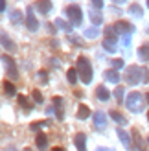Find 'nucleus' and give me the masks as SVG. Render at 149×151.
Returning a JSON list of instances; mask_svg holds the SVG:
<instances>
[{
  "instance_id": "obj_5",
  "label": "nucleus",
  "mask_w": 149,
  "mask_h": 151,
  "mask_svg": "<svg viewBox=\"0 0 149 151\" xmlns=\"http://www.w3.org/2000/svg\"><path fill=\"white\" fill-rule=\"evenodd\" d=\"M125 81H127L129 85H136V83L142 81V72H140V66H136V65L129 66V68L125 70Z\"/></svg>"
},
{
  "instance_id": "obj_43",
  "label": "nucleus",
  "mask_w": 149,
  "mask_h": 151,
  "mask_svg": "<svg viewBox=\"0 0 149 151\" xmlns=\"http://www.w3.org/2000/svg\"><path fill=\"white\" fill-rule=\"evenodd\" d=\"M4 151H17V147H13V146H9V147H6Z\"/></svg>"
},
{
  "instance_id": "obj_50",
  "label": "nucleus",
  "mask_w": 149,
  "mask_h": 151,
  "mask_svg": "<svg viewBox=\"0 0 149 151\" xmlns=\"http://www.w3.org/2000/svg\"><path fill=\"white\" fill-rule=\"evenodd\" d=\"M147 144H149V138H147Z\"/></svg>"
},
{
  "instance_id": "obj_17",
  "label": "nucleus",
  "mask_w": 149,
  "mask_h": 151,
  "mask_svg": "<svg viewBox=\"0 0 149 151\" xmlns=\"http://www.w3.org/2000/svg\"><path fill=\"white\" fill-rule=\"evenodd\" d=\"M103 78L107 81H110V83H118L120 81V74H118V70H114V68H109V70H105Z\"/></svg>"
},
{
  "instance_id": "obj_33",
  "label": "nucleus",
  "mask_w": 149,
  "mask_h": 151,
  "mask_svg": "<svg viewBox=\"0 0 149 151\" xmlns=\"http://www.w3.org/2000/svg\"><path fill=\"white\" fill-rule=\"evenodd\" d=\"M140 72H142V83H147L149 81V70L145 66H140Z\"/></svg>"
},
{
  "instance_id": "obj_48",
  "label": "nucleus",
  "mask_w": 149,
  "mask_h": 151,
  "mask_svg": "<svg viewBox=\"0 0 149 151\" xmlns=\"http://www.w3.org/2000/svg\"><path fill=\"white\" fill-rule=\"evenodd\" d=\"M147 7H149V0H147Z\"/></svg>"
},
{
  "instance_id": "obj_35",
  "label": "nucleus",
  "mask_w": 149,
  "mask_h": 151,
  "mask_svg": "<svg viewBox=\"0 0 149 151\" xmlns=\"http://www.w3.org/2000/svg\"><path fill=\"white\" fill-rule=\"evenodd\" d=\"M42 125H48V124H46V122H33L29 127H32V131H39Z\"/></svg>"
},
{
  "instance_id": "obj_34",
  "label": "nucleus",
  "mask_w": 149,
  "mask_h": 151,
  "mask_svg": "<svg viewBox=\"0 0 149 151\" xmlns=\"http://www.w3.org/2000/svg\"><path fill=\"white\" fill-rule=\"evenodd\" d=\"M37 78H39L41 83H46V81H48V74H46V70H41L39 74H37Z\"/></svg>"
},
{
  "instance_id": "obj_7",
  "label": "nucleus",
  "mask_w": 149,
  "mask_h": 151,
  "mask_svg": "<svg viewBox=\"0 0 149 151\" xmlns=\"http://www.w3.org/2000/svg\"><path fill=\"white\" fill-rule=\"evenodd\" d=\"M112 26H114L118 35H131L133 32H135V26H133L131 22H127V20H118Z\"/></svg>"
},
{
  "instance_id": "obj_23",
  "label": "nucleus",
  "mask_w": 149,
  "mask_h": 151,
  "mask_svg": "<svg viewBox=\"0 0 149 151\" xmlns=\"http://www.w3.org/2000/svg\"><path fill=\"white\" fill-rule=\"evenodd\" d=\"M46 146H48L46 134H44V133H39V134H37V147H39V149H46Z\"/></svg>"
},
{
  "instance_id": "obj_46",
  "label": "nucleus",
  "mask_w": 149,
  "mask_h": 151,
  "mask_svg": "<svg viewBox=\"0 0 149 151\" xmlns=\"http://www.w3.org/2000/svg\"><path fill=\"white\" fill-rule=\"evenodd\" d=\"M145 101H147V105H149V92L145 94Z\"/></svg>"
},
{
  "instance_id": "obj_36",
  "label": "nucleus",
  "mask_w": 149,
  "mask_h": 151,
  "mask_svg": "<svg viewBox=\"0 0 149 151\" xmlns=\"http://www.w3.org/2000/svg\"><path fill=\"white\" fill-rule=\"evenodd\" d=\"M92 2V7L94 9H100L101 11V7H103V0H90Z\"/></svg>"
},
{
  "instance_id": "obj_47",
  "label": "nucleus",
  "mask_w": 149,
  "mask_h": 151,
  "mask_svg": "<svg viewBox=\"0 0 149 151\" xmlns=\"http://www.w3.org/2000/svg\"><path fill=\"white\" fill-rule=\"evenodd\" d=\"M24 151H32V147H26V149H24Z\"/></svg>"
},
{
  "instance_id": "obj_40",
  "label": "nucleus",
  "mask_w": 149,
  "mask_h": 151,
  "mask_svg": "<svg viewBox=\"0 0 149 151\" xmlns=\"http://www.w3.org/2000/svg\"><path fill=\"white\" fill-rule=\"evenodd\" d=\"M6 11V0H0V13Z\"/></svg>"
},
{
  "instance_id": "obj_49",
  "label": "nucleus",
  "mask_w": 149,
  "mask_h": 151,
  "mask_svg": "<svg viewBox=\"0 0 149 151\" xmlns=\"http://www.w3.org/2000/svg\"><path fill=\"white\" fill-rule=\"evenodd\" d=\"M147 120H149V112H147Z\"/></svg>"
},
{
  "instance_id": "obj_1",
  "label": "nucleus",
  "mask_w": 149,
  "mask_h": 151,
  "mask_svg": "<svg viewBox=\"0 0 149 151\" xmlns=\"http://www.w3.org/2000/svg\"><path fill=\"white\" fill-rule=\"evenodd\" d=\"M76 70H77V76H79V79L85 83V85H88V83L92 81V65L90 61L85 57V55H81L77 57V63H76Z\"/></svg>"
},
{
  "instance_id": "obj_12",
  "label": "nucleus",
  "mask_w": 149,
  "mask_h": 151,
  "mask_svg": "<svg viewBox=\"0 0 149 151\" xmlns=\"http://www.w3.org/2000/svg\"><path fill=\"white\" fill-rule=\"evenodd\" d=\"M74 144H76L77 151H87V137H85V133H77L76 138H74Z\"/></svg>"
},
{
  "instance_id": "obj_44",
  "label": "nucleus",
  "mask_w": 149,
  "mask_h": 151,
  "mask_svg": "<svg viewBox=\"0 0 149 151\" xmlns=\"http://www.w3.org/2000/svg\"><path fill=\"white\" fill-rule=\"evenodd\" d=\"M114 4H125V0H112Z\"/></svg>"
},
{
  "instance_id": "obj_22",
  "label": "nucleus",
  "mask_w": 149,
  "mask_h": 151,
  "mask_svg": "<svg viewBox=\"0 0 149 151\" xmlns=\"http://www.w3.org/2000/svg\"><path fill=\"white\" fill-rule=\"evenodd\" d=\"M138 57L142 59V61H149V44H142V46L138 48Z\"/></svg>"
},
{
  "instance_id": "obj_32",
  "label": "nucleus",
  "mask_w": 149,
  "mask_h": 151,
  "mask_svg": "<svg viewBox=\"0 0 149 151\" xmlns=\"http://www.w3.org/2000/svg\"><path fill=\"white\" fill-rule=\"evenodd\" d=\"M110 65H112L114 70H122L125 63H123V59H112V63H110Z\"/></svg>"
},
{
  "instance_id": "obj_45",
  "label": "nucleus",
  "mask_w": 149,
  "mask_h": 151,
  "mask_svg": "<svg viewBox=\"0 0 149 151\" xmlns=\"http://www.w3.org/2000/svg\"><path fill=\"white\" fill-rule=\"evenodd\" d=\"M52 151H64V149H63V147H54Z\"/></svg>"
},
{
  "instance_id": "obj_9",
  "label": "nucleus",
  "mask_w": 149,
  "mask_h": 151,
  "mask_svg": "<svg viewBox=\"0 0 149 151\" xmlns=\"http://www.w3.org/2000/svg\"><path fill=\"white\" fill-rule=\"evenodd\" d=\"M94 127H96V129H105V125H107V114H105V112H103V111H96L94 112Z\"/></svg>"
},
{
  "instance_id": "obj_14",
  "label": "nucleus",
  "mask_w": 149,
  "mask_h": 151,
  "mask_svg": "<svg viewBox=\"0 0 149 151\" xmlns=\"http://www.w3.org/2000/svg\"><path fill=\"white\" fill-rule=\"evenodd\" d=\"M118 48V39H103V50L109 54H114Z\"/></svg>"
},
{
  "instance_id": "obj_10",
  "label": "nucleus",
  "mask_w": 149,
  "mask_h": 151,
  "mask_svg": "<svg viewBox=\"0 0 149 151\" xmlns=\"http://www.w3.org/2000/svg\"><path fill=\"white\" fill-rule=\"evenodd\" d=\"M33 6L41 15H48L50 9H52V0H35Z\"/></svg>"
},
{
  "instance_id": "obj_24",
  "label": "nucleus",
  "mask_w": 149,
  "mask_h": 151,
  "mask_svg": "<svg viewBox=\"0 0 149 151\" xmlns=\"http://www.w3.org/2000/svg\"><path fill=\"white\" fill-rule=\"evenodd\" d=\"M129 13L135 15V17H144V9H142L138 4H131V6H129Z\"/></svg>"
},
{
  "instance_id": "obj_11",
  "label": "nucleus",
  "mask_w": 149,
  "mask_h": 151,
  "mask_svg": "<svg viewBox=\"0 0 149 151\" xmlns=\"http://www.w3.org/2000/svg\"><path fill=\"white\" fill-rule=\"evenodd\" d=\"M88 17H90V20H92V24L98 28L101 22H103V15H101V11L100 9H94V7H90L88 9Z\"/></svg>"
},
{
  "instance_id": "obj_41",
  "label": "nucleus",
  "mask_w": 149,
  "mask_h": 151,
  "mask_svg": "<svg viewBox=\"0 0 149 151\" xmlns=\"http://www.w3.org/2000/svg\"><path fill=\"white\" fill-rule=\"evenodd\" d=\"M48 32H50V33H55V26L50 24V22H48Z\"/></svg>"
},
{
  "instance_id": "obj_21",
  "label": "nucleus",
  "mask_w": 149,
  "mask_h": 151,
  "mask_svg": "<svg viewBox=\"0 0 149 151\" xmlns=\"http://www.w3.org/2000/svg\"><path fill=\"white\" fill-rule=\"evenodd\" d=\"M88 116H90V109H88L87 105H79L77 107V118L79 120H87Z\"/></svg>"
},
{
  "instance_id": "obj_2",
  "label": "nucleus",
  "mask_w": 149,
  "mask_h": 151,
  "mask_svg": "<svg viewBox=\"0 0 149 151\" xmlns=\"http://www.w3.org/2000/svg\"><path fill=\"white\" fill-rule=\"evenodd\" d=\"M125 105H127V109L131 112H142L144 111V96H142V92H138V90L129 92L127 98H125Z\"/></svg>"
},
{
  "instance_id": "obj_30",
  "label": "nucleus",
  "mask_w": 149,
  "mask_h": 151,
  "mask_svg": "<svg viewBox=\"0 0 149 151\" xmlns=\"http://www.w3.org/2000/svg\"><path fill=\"white\" fill-rule=\"evenodd\" d=\"M123 94H125V88L123 87H116V90H114V98L118 101H123Z\"/></svg>"
},
{
  "instance_id": "obj_29",
  "label": "nucleus",
  "mask_w": 149,
  "mask_h": 151,
  "mask_svg": "<svg viewBox=\"0 0 149 151\" xmlns=\"http://www.w3.org/2000/svg\"><path fill=\"white\" fill-rule=\"evenodd\" d=\"M105 39H118V33H116L114 26H107L105 28Z\"/></svg>"
},
{
  "instance_id": "obj_25",
  "label": "nucleus",
  "mask_w": 149,
  "mask_h": 151,
  "mask_svg": "<svg viewBox=\"0 0 149 151\" xmlns=\"http://www.w3.org/2000/svg\"><path fill=\"white\" fill-rule=\"evenodd\" d=\"M98 35H100V29L96 28V26L87 28V29H85V37H87V39H96Z\"/></svg>"
},
{
  "instance_id": "obj_39",
  "label": "nucleus",
  "mask_w": 149,
  "mask_h": 151,
  "mask_svg": "<svg viewBox=\"0 0 149 151\" xmlns=\"http://www.w3.org/2000/svg\"><path fill=\"white\" fill-rule=\"evenodd\" d=\"M50 63H52V66H59V59L52 57V59H50Z\"/></svg>"
},
{
  "instance_id": "obj_37",
  "label": "nucleus",
  "mask_w": 149,
  "mask_h": 151,
  "mask_svg": "<svg viewBox=\"0 0 149 151\" xmlns=\"http://www.w3.org/2000/svg\"><path fill=\"white\" fill-rule=\"evenodd\" d=\"M68 39H70V41H72V42H74V44H79V46H81V44H83V42H81V39H76V37H74V35H72V33H70V35H68Z\"/></svg>"
},
{
  "instance_id": "obj_31",
  "label": "nucleus",
  "mask_w": 149,
  "mask_h": 151,
  "mask_svg": "<svg viewBox=\"0 0 149 151\" xmlns=\"http://www.w3.org/2000/svg\"><path fill=\"white\" fill-rule=\"evenodd\" d=\"M32 98H33V101H35V103H42V101H44V98H42V94H41V90H33V92H32Z\"/></svg>"
},
{
  "instance_id": "obj_26",
  "label": "nucleus",
  "mask_w": 149,
  "mask_h": 151,
  "mask_svg": "<svg viewBox=\"0 0 149 151\" xmlns=\"http://www.w3.org/2000/svg\"><path fill=\"white\" fill-rule=\"evenodd\" d=\"M19 105H20V107L24 109L26 112H28V111H32V103H29V101H28V98H26V96H22V94L19 96Z\"/></svg>"
},
{
  "instance_id": "obj_3",
  "label": "nucleus",
  "mask_w": 149,
  "mask_h": 151,
  "mask_svg": "<svg viewBox=\"0 0 149 151\" xmlns=\"http://www.w3.org/2000/svg\"><path fill=\"white\" fill-rule=\"evenodd\" d=\"M64 15L68 17V20H70L72 26H79L81 22H83V11H81V7L76 6V4H70L68 7H66Z\"/></svg>"
},
{
  "instance_id": "obj_4",
  "label": "nucleus",
  "mask_w": 149,
  "mask_h": 151,
  "mask_svg": "<svg viewBox=\"0 0 149 151\" xmlns=\"http://www.w3.org/2000/svg\"><path fill=\"white\" fill-rule=\"evenodd\" d=\"M2 63H4V66H6L7 78H9V79H17V78H19V70H17V65H15L13 57L4 54V55H2Z\"/></svg>"
},
{
  "instance_id": "obj_6",
  "label": "nucleus",
  "mask_w": 149,
  "mask_h": 151,
  "mask_svg": "<svg viewBox=\"0 0 149 151\" xmlns=\"http://www.w3.org/2000/svg\"><path fill=\"white\" fill-rule=\"evenodd\" d=\"M26 28L29 32H37L39 29V20H37L35 13H33V6H28V9H26Z\"/></svg>"
},
{
  "instance_id": "obj_19",
  "label": "nucleus",
  "mask_w": 149,
  "mask_h": 151,
  "mask_svg": "<svg viewBox=\"0 0 149 151\" xmlns=\"http://www.w3.org/2000/svg\"><path fill=\"white\" fill-rule=\"evenodd\" d=\"M109 116L112 118L116 124H120V125H125V124H127V120H125V116H123V114H120L118 111H110V112H109Z\"/></svg>"
},
{
  "instance_id": "obj_27",
  "label": "nucleus",
  "mask_w": 149,
  "mask_h": 151,
  "mask_svg": "<svg viewBox=\"0 0 149 151\" xmlns=\"http://www.w3.org/2000/svg\"><path fill=\"white\" fill-rule=\"evenodd\" d=\"M55 26L57 28H61V29H64V32H72V24H68V22H64L63 19H55Z\"/></svg>"
},
{
  "instance_id": "obj_18",
  "label": "nucleus",
  "mask_w": 149,
  "mask_h": 151,
  "mask_svg": "<svg viewBox=\"0 0 149 151\" xmlns=\"http://www.w3.org/2000/svg\"><path fill=\"white\" fill-rule=\"evenodd\" d=\"M9 19H11V22H13V24H19V22L26 20L24 13H22L20 9H13V11H9Z\"/></svg>"
},
{
  "instance_id": "obj_42",
  "label": "nucleus",
  "mask_w": 149,
  "mask_h": 151,
  "mask_svg": "<svg viewBox=\"0 0 149 151\" xmlns=\"http://www.w3.org/2000/svg\"><path fill=\"white\" fill-rule=\"evenodd\" d=\"M98 151H116V149H112V147H98Z\"/></svg>"
},
{
  "instance_id": "obj_8",
  "label": "nucleus",
  "mask_w": 149,
  "mask_h": 151,
  "mask_svg": "<svg viewBox=\"0 0 149 151\" xmlns=\"http://www.w3.org/2000/svg\"><path fill=\"white\" fill-rule=\"evenodd\" d=\"M0 44L9 52V54H13V52H17V44L13 42V39L9 37V33H6V32H0Z\"/></svg>"
},
{
  "instance_id": "obj_28",
  "label": "nucleus",
  "mask_w": 149,
  "mask_h": 151,
  "mask_svg": "<svg viewBox=\"0 0 149 151\" xmlns=\"http://www.w3.org/2000/svg\"><path fill=\"white\" fill-rule=\"evenodd\" d=\"M66 79H68V83H72V85H74V83H76V81L79 79L77 70H76V68H70L68 72H66Z\"/></svg>"
},
{
  "instance_id": "obj_20",
  "label": "nucleus",
  "mask_w": 149,
  "mask_h": 151,
  "mask_svg": "<svg viewBox=\"0 0 149 151\" xmlns=\"http://www.w3.org/2000/svg\"><path fill=\"white\" fill-rule=\"evenodd\" d=\"M4 92H6V96H15L17 94V88H15V85H13V81H4Z\"/></svg>"
},
{
  "instance_id": "obj_16",
  "label": "nucleus",
  "mask_w": 149,
  "mask_h": 151,
  "mask_svg": "<svg viewBox=\"0 0 149 151\" xmlns=\"http://www.w3.org/2000/svg\"><path fill=\"white\" fill-rule=\"evenodd\" d=\"M133 140H135V146H136V149L138 151H145V144H144V138L140 137V133L136 131V129H133Z\"/></svg>"
},
{
  "instance_id": "obj_13",
  "label": "nucleus",
  "mask_w": 149,
  "mask_h": 151,
  "mask_svg": "<svg viewBox=\"0 0 149 151\" xmlns=\"http://www.w3.org/2000/svg\"><path fill=\"white\" fill-rule=\"evenodd\" d=\"M118 133V137H120V140H122V144H123V147H127V149H131L133 147V140H131V137H129V133H125L122 127L116 131Z\"/></svg>"
},
{
  "instance_id": "obj_38",
  "label": "nucleus",
  "mask_w": 149,
  "mask_h": 151,
  "mask_svg": "<svg viewBox=\"0 0 149 151\" xmlns=\"http://www.w3.org/2000/svg\"><path fill=\"white\" fill-rule=\"evenodd\" d=\"M131 44V35H123V46H129Z\"/></svg>"
},
{
  "instance_id": "obj_15",
  "label": "nucleus",
  "mask_w": 149,
  "mask_h": 151,
  "mask_svg": "<svg viewBox=\"0 0 149 151\" xmlns=\"http://www.w3.org/2000/svg\"><path fill=\"white\" fill-rule=\"evenodd\" d=\"M96 98H98L100 101H109V98H110V92L103 87V85H100V87H96Z\"/></svg>"
}]
</instances>
